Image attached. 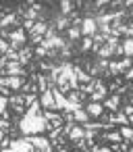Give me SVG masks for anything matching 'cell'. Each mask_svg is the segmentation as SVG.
Segmentation results:
<instances>
[{
  "mask_svg": "<svg viewBox=\"0 0 133 152\" xmlns=\"http://www.w3.org/2000/svg\"><path fill=\"white\" fill-rule=\"evenodd\" d=\"M58 152H71V150H67V148H63V150H58Z\"/></svg>",
  "mask_w": 133,
  "mask_h": 152,
  "instance_id": "cell-36",
  "label": "cell"
},
{
  "mask_svg": "<svg viewBox=\"0 0 133 152\" xmlns=\"http://www.w3.org/2000/svg\"><path fill=\"white\" fill-rule=\"evenodd\" d=\"M100 140H102V142H106V144H121V142H123V137H121L118 129H110V131H104V133L100 135Z\"/></svg>",
  "mask_w": 133,
  "mask_h": 152,
  "instance_id": "cell-14",
  "label": "cell"
},
{
  "mask_svg": "<svg viewBox=\"0 0 133 152\" xmlns=\"http://www.w3.org/2000/svg\"><path fill=\"white\" fill-rule=\"evenodd\" d=\"M27 31L23 29V27H15V29H11L9 31V38H7V42L11 44V48H15V50H21L23 46H27Z\"/></svg>",
  "mask_w": 133,
  "mask_h": 152,
  "instance_id": "cell-2",
  "label": "cell"
},
{
  "mask_svg": "<svg viewBox=\"0 0 133 152\" xmlns=\"http://www.w3.org/2000/svg\"><path fill=\"white\" fill-rule=\"evenodd\" d=\"M54 67H56V65H52V63H48V61H46V58H44V61H40V63H38V69H40V71H48V73H50V71H52V69H54Z\"/></svg>",
  "mask_w": 133,
  "mask_h": 152,
  "instance_id": "cell-28",
  "label": "cell"
},
{
  "mask_svg": "<svg viewBox=\"0 0 133 152\" xmlns=\"http://www.w3.org/2000/svg\"><path fill=\"white\" fill-rule=\"evenodd\" d=\"M129 152H133V148H131V150H129Z\"/></svg>",
  "mask_w": 133,
  "mask_h": 152,
  "instance_id": "cell-37",
  "label": "cell"
},
{
  "mask_svg": "<svg viewBox=\"0 0 133 152\" xmlns=\"http://www.w3.org/2000/svg\"><path fill=\"white\" fill-rule=\"evenodd\" d=\"M79 50H81V52H89V50H94V42H92V38H81V46H79Z\"/></svg>",
  "mask_w": 133,
  "mask_h": 152,
  "instance_id": "cell-26",
  "label": "cell"
},
{
  "mask_svg": "<svg viewBox=\"0 0 133 152\" xmlns=\"http://www.w3.org/2000/svg\"><path fill=\"white\" fill-rule=\"evenodd\" d=\"M31 27H33V21H29V19H23V29H25V31H29Z\"/></svg>",
  "mask_w": 133,
  "mask_h": 152,
  "instance_id": "cell-33",
  "label": "cell"
},
{
  "mask_svg": "<svg viewBox=\"0 0 133 152\" xmlns=\"http://www.w3.org/2000/svg\"><path fill=\"white\" fill-rule=\"evenodd\" d=\"M102 106H104V110H108V113H116V110H121V96H116V94H108V98L102 102Z\"/></svg>",
  "mask_w": 133,
  "mask_h": 152,
  "instance_id": "cell-12",
  "label": "cell"
},
{
  "mask_svg": "<svg viewBox=\"0 0 133 152\" xmlns=\"http://www.w3.org/2000/svg\"><path fill=\"white\" fill-rule=\"evenodd\" d=\"M2 152H15V150H13V148H7V150H2Z\"/></svg>",
  "mask_w": 133,
  "mask_h": 152,
  "instance_id": "cell-35",
  "label": "cell"
},
{
  "mask_svg": "<svg viewBox=\"0 0 133 152\" xmlns=\"http://www.w3.org/2000/svg\"><path fill=\"white\" fill-rule=\"evenodd\" d=\"M106 98H108V88L100 77H96V92L89 96V102H104Z\"/></svg>",
  "mask_w": 133,
  "mask_h": 152,
  "instance_id": "cell-3",
  "label": "cell"
},
{
  "mask_svg": "<svg viewBox=\"0 0 133 152\" xmlns=\"http://www.w3.org/2000/svg\"><path fill=\"white\" fill-rule=\"evenodd\" d=\"M21 94H38V96H40V92H38V83H36L33 79H27V81L23 83V88H21Z\"/></svg>",
  "mask_w": 133,
  "mask_h": 152,
  "instance_id": "cell-21",
  "label": "cell"
},
{
  "mask_svg": "<svg viewBox=\"0 0 133 152\" xmlns=\"http://www.w3.org/2000/svg\"><path fill=\"white\" fill-rule=\"evenodd\" d=\"M11 50V44L7 42V40H2V38H0V54H7Z\"/></svg>",
  "mask_w": 133,
  "mask_h": 152,
  "instance_id": "cell-30",
  "label": "cell"
},
{
  "mask_svg": "<svg viewBox=\"0 0 133 152\" xmlns=\"http://www.w3.org/2000/svg\"><path fill=\"white\" fill-rule=\"evenodd\" d=\"M46 129H48V121L44 119V115H23L19 121V131L23 133V137L42 135Z\"/></svg>",
  "mask_w": 133,
  "mask_h": 152,
  "instance_id": "cell-1",
  "label": "cell"
},
{
  "mask_svg": "<svg viewBox=\"0 0 133 152\" xmlns=\"http://www.w3.org/2000/svg\"><path fill=\"white\" fill-rule=\"evenodd\" d=\"M58 7H60V15H63V17H69V15L75 11V2H71V0H63Z\"/></svg>",
  "mask_w": 133,
  "mask_h": 152,
  "instance_id": "cell-23",
  "label": "cell"
},
{
  "mask_svg": "<svg viewBox=\"0 0 133 152\" xmlns=\"http://www.w3.org/2000/svg\"><path fill=\"white\" fill-rule=\"evenodd\" d=\"M11 142H13V137H9V135H7L2 142H0V150H7V148H11Z\"/></svg>",
  "mask_w": 133,
  "mask_h": 152,
  "instance_id": "cell-31",
  "label": "cell"
},
{
  "mask_svg": "<svg viewBox=\"0 0 133 152\" xmlns=\"http://www.w3.org/2000/svg\"><path fill=\"white\" fill-rule=\"evenodd\" d=\"M40 104H42V110H56V106H54V96H52L50 90L44 92V94H40Z\"/></svg>",
  "mask_w": 133,
  "mask_h": 152,
  "instance_id": "cell-13",
  "label": "cell"
},
{
  "mask_svg": "<svg viewBox=\"0 0 133 152\" xmlns=\"http://www.w3.org/2000/svg\"><path fill=\"white\" fill-rule=\"evenodd\" d=\"M27 140H29V144H31L36 150L46 152V150H50V148H52V146H50V140H48L46 135H29Z\"/></svg>",
  "mask_w": 133,
  "mask_h": 152,
  "instance_id": "cell-8",
  "label": "cell"
},
{
  "mask_svg": "<svg viewBox=\"0 0 133 152\" xmlns=\"http://www.w3.org/2000/svg\"><path fill=\"white\" fill-rule=\"evenodd\" d=\"M0 79H2V75H0Z\"/></svg>",
  "mask_w": 133,
  "mask_h": 152,
  "instance_id": "cell-38",
  "label": "cell"
},
{
  "mask_svg": "<svg viewBox=\"0 0 133 152\" xmlns=\"http://www.w3.org/2000/svg\"><path fill=\"white\" fill-rule=\"evenodd\" d=\"M19 27V17L17 13H4V15H0V29H15Z\"/></svg>",
  "mask_w": 133,
  "mask_h": 152,
  "instance_id": "cell-5",
  "label": "cell"
},
{
  "mask_svg": "<svg viewBox=\"0 0 133 152\" xmlns=\"http://www.w3.org/2000/svg\"><path fill=\"white\" fill-rule=\"evenodd\" d=\"M75 75H77V81H79V86H85V83H89V81H94L85 71H83V67H79V65H75Z\"/></svg>",
  "mask_w": 133,
  "mask_h": 152,
  "instance_id": "cell-20",
  "label": "cell"
},
{
  "mask_svg": "<svg viewBox=\"0 0 133 152\" xmlns=\"http://www.w3.org/2000/svg\"><path fill=\"white\" fill-rule=\"evenodd\" d=\"M0 152H2V150H0Z\"/></svg>",
  "mask_w": 133,
  "mask_h": 152,
  "instance_id": "cell-39",
  "label": "cell"
},
{
  "mask_svg": "<svg viewBox=\"0 0 133 152\" xmlns=\"http://www.w3.org/2000/svg\"><path fill=\"white\" fill-rule=\"evenodd\" d=\"M25 81H27L25 77H2V79H0V86H2V88H9V90L21 92V88H23Z\"/></svg>",
  "mask_w": 133,
  "mask_h": 152,
  "instance_id": "cell-7",
  "label": "cell"
},
{
  "mask_svg": "<svg viewBox=\"0 0 133 152\" xmlns=\"http://www.w3.org/2000/svg\"><path fill=\"white\" fill-rule=\"evenodd\" d=\"M0 117H9L11 119V110H9V98L0 96Z\"/></svg>",
  "mask_w": 133,
  "mask_h": 152,
  "instance_id": "cell-24",
  "label": "cell"
},
{
  "mask_svg": "<svg viewBox=\"0 0 133 152\" xmlns=\"http://www.w3.org/2000/svg\"><path fill=\"white\" fill-rule=\"evenodd\" d=\"M54 27H56V31H67V29L71 27V19H69V17H63V15L58 13L56 19H54Z\"/></svg>",
  "mask_w": 133,
  "mask_h": 152,
  "instance_id": "cell-15",
  "label": "cell"
},
{
  "mask_svg": "<svg viewBox=\"0 0 133 152\" xmlns=\"http://www.w3.org/2000/svg\"><path fill=\"white\" fill-rule=\"evenodd\" d=\"M46 31H48V23L46 21H38V23H33V27L29 29V36H46Z\"/></svg>",
  "mask_w": 133,
  "mask_h": 152,
  "instance_id": "cell-17",
  "label": "cell"
},
{
  "mask_svg": "<svg viewBox=\"0 0 133 152\" xmlns=\"http://www.w3.org/2000/svg\"><path fill=\"white\" fill-rule=\"evenodd\" d=\"M50 92H52V96H54V106H56V113H63V110H65V106H67V102H69V100H67V96H65V94H63L56 86H52V88H50Z\"/></svg>",
  "mask_w": 133,
  "mask_h": 152,
  "instance_id": "cell-9",
  "label": "cell"
},
{
  "mask_svg": "<svg viewBox=\"0 0 133 152\" xmlns=\"http://www.w3.org/2000/svg\"><path fill=\"white\" fill-rule=\"evenodd\" d=\"M69 140L73 142V144H77V142H81L83 140V125H73V129H71V133H69Z\"/></svg>",
  "mask_w": 133,
  "mask_h": 152,
  "instance_id": "cell-18",
  "label": "cell"
},
{
  "mask_svg": "<svg viewBox=\"0 0 133 152\" xmlns=\"http://www.w3.org/2000/svg\"><path fill=\"white\" fill-rule=\"evenodd\" d=\"M129 127H133V117H129Z\"/></svg>",
  "mask_w": 133,
  "mask_h": 152,
  "instance_id": "cell-34",
  "label": "cell"
},
{
  "mask_svg": "<svg viewBox=\"0 0 133 152\" xmlns=\"http://www.w3.org/2000/svg\"><path fill=\"white\" fill-rule=\"evenodd\" d=\"M118 133H121L123 142H129V144H133V127H129V125H123V127H118Z\"/></svg>",
  "mask_w": 133,
  "mask_h": 152,
  "instance_id": "cell-22",
  "label": "cell"
},
{
  "mask_svg": "<svg viewBox=\"0 0 133 152\" xmlns=\"http://www.w3.org/2000/svg\"><path fill=\"white\" fill-rule=\"evenodd\" d=\"M0 129H2L4 133H11L13 131V123L9 117H0Z\"/></svg>",
  "mask_w": 133,
  "mask_h": 152,
  "instance_id": "cell-25",
  "label": "cell"
},
{
  "mask_svg": "<svg viewBox=\"0 0 133 152\" xmlns=\"http://www.w3.org/2000/svg\"><path fill=\"white\" fill-rule=\"evenodd\" d=\"M65 34H67V42H69L71 46H73V44H75L79 38H83V36H81V27H75V25H71V27H69Z\"/></svg>",
  "mask_w": 133,
  "mask_h": 152,
  "instance_id": "cell-16",
  "label": "cell"
},
{
  "mask_svg": "<svg viewBox=\"0 0 133 152\" xmlns=\"http://www.w3.org/2000/svg\"><path fill=\"white\" fill-rule=\"evenodd\" d=\"M11 148H13L15 152H33V146L29 144L27 137H13Z\"/></svg>",
  "mask_w": 133,
  "mask_h": 152,
  "instance_id": "cell-10",
  "label": "cell"
},
{
  "mask_svg": "<svg viewBox=\"0 0 133 152\" xmlns=\"http://www.w3.org/2000/svg\"><path fill=\"white\" fill-rule=\"evenodd\" d=\"M31 56H33V48L31 46H23L19 50V54H17V63L21 67H29L31 65Z\"/></svg>",
  "mask_w": 133,
  "mask_h": 152,
  "instance_id": "cell-11",
  "label": "cell"
},
{
  "mask_svg": "<svg viewBox=\"0 0 133 152\" xmlns=\"http://www.w3.org/2000/svg\"><path fill=\"white\" fill-rule=\"evenodd\" d=\"M121 110H123V113H125L127 117H133V104H125V106H123Z\"/></svg>",
  "mask_w": 133,
  "mask_h": 152,
  "instance_id": "cell-32",
  "label": "cell"
},
{
  "mask_svg": "<svg viewBox=\"0 0 133 152\" xmlns=\"http://www.w3.org/2000/svg\"><path fill=\"white\" fill-rule=\"evenodd\" d=\"M83 108H85V113L89 115V119H92V121H100V119H102V115L106 113V110H104V106H102V102H87Z\"/></svg>",
  "mask_w": 133,
  "mask_h": 152,
  "instance_id": "cell-4",
  "label": "cell"
},
{
  "mask_svg": "<svg viewBox=\"0 0 133 152\" xmlns=\"http://www.w3.org/2000/svg\"><path fill=\"white\" fill-rule=\"evenodd\" d=\"M94 34H98V23L94 17H83V23H81V36L83 38H92Z\"/></svg>",
  "mask_w": 133,
  "mask_h": 152,
  "instance_id": "cell-6",
  "label": "cell"
},
{
  "mask_svg": "<svg viewBox=\"0 0 133 152\" xmlns=\"http://www.w3.org/2000/svg\"><path fill=\"white\" fill-rule=\"evenodd\" d=\"M121 86H123V79L114 77V79H112V83H110V86H106V88H108V92H114V94H116V90H118Z\"/></svg>",
  "mask_w": 133,
  "mask_h": 152,
  "instance_id": "cell-29",
  "label": "cell"
},
{
  "mask_svg": "<svg viewBox=\"0 0 133 152\" xmlns=\"http://www.w3.org/2000/svg\"><path fill=\"white\" fill-rule=\"evenodd\" d=\"M121 48H123V56L133 58V38H125V40H121Z\"/></svg>",
  "mask_w": 133,
  "mask_h": 152,
  "instance_id": "cell-19",
  "label": "cell"
},
{
  "mask_svg": "<svg viewBox=\"0 0 133 152\" xmlns=\"http://www.w3.org/2000/svg\"><path fill=\"white\" fill-rule=\"evenodd\" d=\"M118 67H121V73L129 71V69L133 67V58H127V56H123V58L118 61Z\"/></svg>",
  "mask_w": 133,
  "mask_h": 152,
  "instance_id": "cell-27",
  "label": "cell"
}]
</instances>
